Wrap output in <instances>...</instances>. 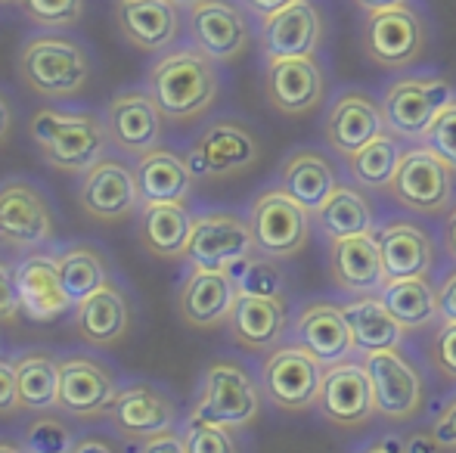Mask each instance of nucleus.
<instances>
[{"label": "nucleus", "mask_w": 456, "mask_h": 453, "mask_svg": "<svg viewBox=\"0 0 456 453\" xmlns=\"http://www.w3.org/2000/svg\"><path fill=\"white\" fill-rule=\"evenodd\" d=\"M265 97L286 118L317 112L326 97V72L317 56H289L265 62Z\"/></svg>", "instance_id": "nucleus-17"}, {"label": "nucleus", "mask_w": 456, "mask_h": 453, "mask_svg": "<svg viewBox=\"0 0 456 453\" xmlns=\"http://www.w3.org/2000/svg\"><path fill=\"white\" fill-rule=\"evenodd\" d=\"M72 453H118V448H115L109 438H102V435H85V438H78L75 441V448Z\"/></svg>", "instance_id": "nucleus-52"}, {"label": "nucleus", "mask_w": 456, "mask_h": 453, "mask_svg": "<svg viewBox=\"0 0 456 453\" xmlns=\"http://www.w3.org/2000/svg\"><path fill=\"white\" fill-rule=\"evenodd\" d=\"M230 279H233L240 295H255V298H282L286 302V277L280 271V261L267 258L261 252H252L248 258L236 261L227 267Z\"/></svg>", "instance_id": "nucleus-40"}, {"label": "nucleus", "mask_w": 456, "mask_h": 453, "mask_svg": "<svg viewBox=\"0 0 456 453\" xmlns=\"http://www.w3.org/2000/svg\"><path fill=\"white\" fill-rule=\"evenodd\" d=\"M255 252V236L248 218L236 212H202L192 214V233L186 246V264L205 271H227L230 264Z\"/></svg>", "instance_id": "nucleus-16"}, {"label": "nucleus", "mask_w": 456, "mask_h": 453, "mask_svg": "<svg viewBox=\"0 0 456 453\" xmlns=\"http://www.w3.org/2000/svg\"><path fill=\"white\" fill-rule=\"evenodd\" d=\"M385 308L395 314L407 333L413 329H426L438 317V289L428 283V277H401L388 279L379 292Z\"/></svg>", "instance_id": "nucleus-37"}, {"label": "nucleus", "mask_w": 456, "mask_h": 453, "mask_svg": "<svg viewBox=\"0 0 456 453\" xmlns=\"http://www.w3.org/2000/svg\"><path fill=\"white\" fill-rule=\"evenodd\" d=\"M53 236V208L37 183L25 177L0 183V246L28 255L50 246Z\"/></svg>", "instance_id": "nucleus-13"}, {"label": "nucleus", "mask_w": 456, "mask_h": 453, "mask_svg": "<svg viewBox=\"0 0 456 453\" xmlns=\"http://www.w3.org/2000/svg\"><path fill=\"white\" fill-rule=\"evenodd\" d=\"M258 133L240 118L208 121L186 150V165L196 181H224V177L246 174L258 165Z\"/></svg>", "instance_id": "nucleus-6"}, {"label": "nucleus", "mask_w": 456, "mask_h": 453, "mask_svg": "<svg viewBox=\"0 0 456 453\" xmlns=\"http://www.w3.org/2000/svg\"><path fill=\"white\" fill-rule=\"evenodd\" d=\"M447 252H451V258H456V206L447 218Z\"/></svg>", "instance_id": "nucleus-56"}, {"label": "nucleus", "mask_w": 456, "mask_h": 453, "mask_svg": "<svg viewBox=\"0 0 456 453\" xmlns=\"http://www.w3.org/2000/svg\"><path fill=\"white\" fill-rule=\"evenodd\" d=\"M326 363H320L301 344H280L261 363V392L286 413H305L317 407Z\"/></svg>", "instance_id": "nucleus-12"}, {"label": "nucleus", "mask_w": 456, "mask_h": 453, "mask_svg": "<svg viewBox=\"0 0 456 453\" xmlns=\"http://www.w3.org/2000/svg\"><path fill=\"white\" fill-rule=\"evenodd\" d=\"M330 277L348 295H379L388 283L376 233L330 239Z\"/></svg>", "instance_id": "nucleus-27"}, {"label": "nucleus", "mask_w": 456, "mask_h": 453, "mask_svg": "<svg viewBox=\"0 0 456 453\" xmlns=\"http://www.w3.org/2000/svg\"><path fill=\"white\" fill-rule=\"evenodd\" d=\"M438 317L441 320H456V271L444 277L438 286Z\"/></svg>", "instance_id": "nucleus-50"}, {"label": "nucleus", "mask_w": 456, "mask_h": 453, "mask_svg": "<svg viewBox=\"0 0 456 453\" xmlns=\"http://www.w3.org/2000/svg\"><path fill=\"white\" fill-rule=\"evenodd\" d=\"M441 444L435 438V432H413V435L403 441V453H438Z\"/></svg>", "instance_id": "nucleus-51"}, {"label": "nucleus", "mask_w": 456, "mask_h": 453, "mask_svg": "<svg viewBox=\"0 0 456 453\" xmlns=\"http://www.w3.org/2000/svg\"><path fill=\"white\" fill-rule=\"evenodd\" d=\"M240 4L248 10V16H255L261 22V19L271 16V12H276L280 6H286L289 0H240Z\"/></svg>", "instance_id": "nucleus-54"}, {"label": "nucleus", "mask_w": 456, "mask_h": 453, "mask_svg": "<svg viewBox=\"0 0 456 453\" xmlns=\"http://www.w3.org/2000/svg\"><path fill=\"white\" fill-rule=\"evenodd\" d=\"M16 292L22 314L37 323H53L75 308V302L62 289L56 255L44 248L16 261Z\"/></svg>", "instance_id": "nucleus-24"}, {"label": "nucleus", "mask_w": 456, "mask_h": 453, "mask_svg": "<svg viewBox=\"0 0 456 453\" xmlns=\"http://www.w3.org/2000/svg\"><path fill=\"white\" fill-rule=\"evenodd\" d=\"M175 4H181V6H183V10H186V6H192V4H199V0H175Z\"/></svg>", "instance_id": "nucleus-59"}, {"label": "nucleus", "mask_w": 456, "mask_h": 453, "mask_svg": "<svg viewBox=\"0 0 456 453\" xmlns=\"http://www.w3.org/2000/svg\"><path fill=\"white\" fill-rule=\"evenodd\" d=\"M357 4L363 12H372V10H385V6H397V4H407V0H351Z\"/></svg>", "instance_id": "nucleus-55"}, {"label": "nucleus", "mask_w": 456, "mask_h": 453, "mask_svg": "<svg viewBox=\"0 0 456 453\" xmlns=\"http://www.w3.org/2000/svg\"><path fill=\"white\" fill-rule=\"evenodd\" d=\"M314 218L326 233V239L376 233V212H372L370 199L351 183H338L330 193V199L314 212Z\"/></svg>", "instance_id": "nucleus-36"}, {"label": "nucleus", "mask_w": 456, "mask_h": 453, "mask_svg": "<svg viewBox=\"0 0 456 453\" xmlns=\"http://www.w3.org/2000/svg\"><path fill=\"white\" fill-rule=\"evenodd\" d=\"M16 6L41 31H66L85 19L87 0H16Z\"/></svg>", "instance_id": "nucleus-42"}, {"label": "nucleus", "mask_w": 456, "mask_h": 453, "mask_svg": "<svg viewBox=\"0 0 456 453\" xmlns=\"http://www.w3.org/2000/svg\"><path fill=\"white\" fill-rule=\"evenodd\" d=\"M0 4H16V0H0Z\"/></svg>", "instance_id": "nucleus-60"}, {"label": "nucleus", "mask_w": 456, "mask_h": 453, "mask_svg": "<svg viewBox=\"0 0 456 453\" xmlns=\"http://www.w3.org/2000/svg\"><path fill=\"white\" fill-rule=\"evenodd\" d=\"M140 181V196L143 202H186L192 193V177L186 156L168 150V146H156V150L143 152L134 162Z\"/></svg>", "instance_id": "nucleus-33"}, {"label": "nucleus", "mask_w": 456, "mask_h": 453, "mask_svg": "<svg viewBox=\"0 0 456 453\" xmlns=\"http://www.w3.org/2000/svg\"><path fill=\"white\" fill-rule=\"evenodd\" d=\"M366 453H403V444L397 448L395 441H382V444H376V448H370Z\"/></svg>", "instance_id": "nucleus-57"}, {"label": "nucleus", "mask_w": 456, "mask_h": 453, "mask_svg": "<svg viewBox=\"0 0 456 453\" xmlns=\"http://www.w3.org/2000/svg\"><path fill=\"white\" fill-rule=\"evenodd\" d=\"M183 25L190 47L217 66L240 60L252 44V19L240 0H199L183 10Z\"/></svg>", "instance_id": "nucleus-9"}, {"label": "nucleus", "mask_w": 456, "mask_h": 453, "mask_svg": "<svg viewBox=\"0 0 456 453\" xmlns=\"http://www.w3.org/2000/svg\"><path fill=\"white\" fill-rule=\"evenodd\" d=\"M428 360L444 379L456 382V320H441L428 342Z\"/></svg>", "instance_id": "nucleus-45"}, {"label": "nucleus", "mask_w": 456, "mask_h": 453, "mask_svg": "<svg viewBox=\"0 0 456 453\" xmlns=\"http://www.w3.org/2000/svg\"><path fill=\"white\" fill-rule=\"evenodd\" d=\"M453 100V87L441 75H401L388 81L379 97L385 131L401 140H422L438 112Z\"/></svg>", "instance_id": "nucleus-7"}, {"label": "nucleus", "mask_w": 456, "mask_h": 453, "mask_svg": "<svg viewBox=\"0 0 456 453\" xmlns=\"http://www.w3.org/2000/svg\"><path fill=\"white\" fill-rule=\"evenodd\" d=\"M118 379L112 367L94 354L60 357V410L75 419H100L109 413Z\"/></svg>", "instance_id": "nucleus-19"}, {"label": "nucleus", "mask_w": 456, "mask_h": 453, "mask_svg": "<svg viewBox=\"0 0 456 453\" xmlns=\"http://www.w3.org/2000/svg\"><path fill=\"white\" fill-rule=\"evenodd\" d=\"M426 19L410 4L385 6V10H372L363 16L361 50L372 66L388 69V72H403L426 56Z\"/></svg>", "instance_id": "nucleus-4"}, {"label": "nucleus", "mask_w": 456, "mask_h": 453, "mask_svg": "<svg viewBox=\"0 0 456 453\" xmlns=\"http://www.w3.org/2000/svg\"><path fill=\"white\" fill-rule=\"evenodd\" d=\"M53 255H56V267H60L62 289H66V295L72 298L75 304L100 289L102 283L112 279V273H109V258L94 242H69V246L56 248Z\"/></svg>", "instance_id": "nucleus-38"}, {"label": "nucleus", "mask_w": 456, "mask_h": 453, "mask_svg": "<svg viewBox=\"0 0 456 453\" xmlns=\"http://www.w3.org/2000/svg\"><path fill=\"white\" fill-rule=\"evenodd\" d=\"M192 233V214L186 202H143L137 212V236L140 246L162 261L186 258Z\"/></svg>", "instance_id": "nucleus-30"}, {"label": "nucleus", "mask_w": 456, "mask_h": 453, "mask_svg": "<svg viewBox=\"0 0 456 453\" xmlns=\"http://www.w3.org/2000/svg\"><path fill=\"white\" fill-rule=\"evenodd\" d=\"M75 432L66 419L50 413H35L28 425L22 429V450L25 453H72L75 448Z\"/></svg>", "instance_id": "nucleus-41"}, {"label": "nucleus", "mask_w": 456, "mask_h": 453, "mask_svg": "<svg viewBox=\"0 0 456 453\" xmlns=\"http://www.w3.org/2000/svg\"><path fill=\"white\" fill-rule=\"evenodd\" d=\"M118 35L143 53L175 50L183 28V6L175 0H115Z\"/></svg>", "instance_id": "nucleus-20"}, {"label": "nucleus", "mask_w": 456, "mask_h": 453, "mask_svg": "<svg viewBox=\"0 0 456 453\" xmlns=\"http://www.w3.org/2000/svg\"><path fill=\"white\" fill-rule=\"evenodd\" d=\"M317 407L338 429H361L370 423L376 417V400H372L370 373L363 363L342 360L326 367Z\"/></svg>", "instance_id": "nucleus-23"}, {"label": "nucleus", "mask_w": 456, "mask_h": 453, "mask_svg": "<svg viewBox=\"0 0 456 453\" xmlns=\"http://www.w3.org/2000/svg\"><path fill=\"white\" fill-rule=\"evenodd\" d=\"M0 453H25V450H22V444L6 441V438H0Z\"/></svg>", "instance_id": "nucleus-58"}, {"label": "nucleus", "mask_w": 456, "mask_h": 453, "mask_svg": "<svg viewBox=\"0 0 456 453\" xmlns=\"http://www.w3.org/2000/svg\"><path fill=\"white\" fill-rule=\"evenodd\" d=\"M388 279L428 277L435 267V242L426 227L413 221H388L376 230Z\"/></svg>", "instance_id": "nucleus-31"}, {"label": "nucleus", "mask_w": 456, "mask_h": 453, "mask_svg": "<svg viewBox=\"0 0 456 453\" xmlns=\"http://www.w3.org/2000/svg\"><path fill=\"white\" fill-rule=\"evenodd\" d=\"M102 121H106L109 146H115L121 156L140 158L143 152L162 146L165 115L146 87H121L109 100Z\"/></svg>", "instance_id": "nucleus-14"}, {"label": "nucleus", "mask_w": 456, "mask_h": 453, "mask_svg": "<svg viewBox=\"0 0 456 453\" xmlns=\"http://www.w3.org/2000/svg\"><path fill=\"white\" fill-rule=\"evenodd\" d=\"M453 187L456 171L451 165L435 156L428 146H413V150H403L388 193L416 214H444L453 206Z\"/></svg>", "instance_id": "nucleus-10"}, {"label": "nucleus", "mask_w": 456, "mask_h": 453, "mask_svg": "<svg viewBox=\"0 0 456 453\" xmlns=\"http://www.w3.org/2000/svg\"><path fill=\"white\" fill-rule=\"evenodd\" d=\"M19 314H22V304L16 292V264L0 255V323H16Z\"/></svg>", "instance_id": "nucleus-46"}, {"label": "nucleus", "mask_w": 456, "mask_h": 453, "mask_svg": "<svg viewBox=\"0 0 456 453\" xmlns=\"http://www.w3.org/2000/svg\"><path fill=\"white\" fill-rule=\"evenodd\" d=\"M422 146H428L435 156H441L456 171V97L438 112V118L422 133Z\"/></svg>", "instance_id": "nucleus-44"}, {"label": "nucleus", "mask_w": 456, "mask_h": 453, "mask_svg": "<svg viewBox=\"0 0 456 453\" xmlns=\"http://www.w3.org/2000/svg\"><path fill=\"white\" fill-rule=\"evenodd\" d=\"M19 410H22V404H19L16 367H12V360H0V417H12Z\"/></svg>", "instance_id": "nucleus-47"}, {"label": "nucleus", "mask_w": 456, "mask_h": 453, "mask_svg": "<svg viewBox=\"0 0 456 453\" xmlns=\"http://www.w3.org/2000/svg\"><path fill=\"white\" fill-rule=\"evenodd\" d=\"M363 367L370 373L376 413L388 423H407L426 404V385L416 367L401 351H370L363 354Z\"/></svg>", "instance_id": "nucleus-15"}, {"label": "nucleus", "mask_w": 456, "mask_h": 453, "mask_svg": "<svg viewBox=\"0 0 456 453\" xmlns=\"http://www.w3.org/2000/svg\"><path fill=\"white\" fill-rule=\"evenodd\" d=\"M236 298H240V292H236L227 271L190 267L181 289H177V314L190 329L208 333V329L227 327Z\"/></svg>", "instance_id": "nucleus-22"}, {"label": "nucleus", "mask_w": 456, "mask_h": 453, "mask_svg": "<svg viewBox=\"0 0 456 453\" xmlns=\"http://www.w3.org/2000/svg\"><path fill=\"white\" fill-rule=\"evenodd\" d=\"M261 382L252 379L246 367L233 360L208 363L202 376V388L190 410V419L215 423L224 429H246L261 413Z\"/></svg>", "instance_id": "nucleus-5"}, {"label": "nucleus", "mask_w": 456, "mask_h": 453, "mask_svg": "<svg viewBox=\"0 0 456 453\" xmlns=\"http://www.w3.org/2000/svg\"><path fill=\"white\" fill-rule=\"evenodd\" d=\"M326 37V19L314 0H289L258 22V44L265 60L317 56Z\"/></svg>", "instance_id": "nucleus-18"}, {"label": "nucleus", "mask_w": 456, "mask_h": 453, "mask_svg": "<svg viewBox=\"0 0 456 453\" xmlns=\"http://www.w3.org/2000/svg\"><path fill=\"white\" fill-rule=\"evenodd\" d=\"M280 187L314 214L330 199L332 190L338 187V177H336V168H332L330 156L305 146V150H292L282 158Z\"/></svg>", "instance_id": "nucleus-32"}, {"label": "nucleus", "mask_w": 456, "mask_h": 453, "mask_svg": "<svg viewBox=\"0 0 456 453\" xmlns=\"http://www.w3.org/2000/svg\"><path fill=\"white\" fill-rule=\"evenodd\" d=\"M432 432H435V438H438L441 448L456 450V398H451L444 407H441V413L432 423Z\"/></svg>", "instance_id": "nucleus-48"}, {"label": "nucleus", "mask_w": 456, "mask_h": 453, "mask_svg": "<svg viewBox=\"0 0 456 453\" xmlns=\"http://www.w3.org/2000/svg\"><path fill=\"white\" fill-rule=\"evenodd\" d=\"M311 218L301 202H295L282 187L261 190L248 206V227L255 236V252L286 261L305 252L311 239Z\"/></svg>", "instance_id": "nucleus-8"}, {"label": "nucleus", "mask_w": 456, "mask_h": 453, "mask_svg": "<svg viewBox=\"0 0 456 453\" xmlns=\"http://www.w3.org/2000/svg\"><path fill=\"white\" fill-rule=\"evenodd\" d=\"M401 156H403L401 137L385 131L348 158V174L354 177V183L363 190H388Z\"/></svg>", "instance_id": "nucleus-39"}, {"label": "nucleus", "mask_w": 456, "mask_h": 453, "mask_svg": "<svg viewBox=\"0 0 456 453\" xmlns=\"http://www.w3.org/2000/svg\"><path fill=\"white\" fill-rule=\"evenodd\" d=\"M183 441L190 453H240L230 429L215 423H202V419H186Z\"/></svg>", "instance_id": "nucleus-43"}, {"label": "nucleus", "mask_w": 456, "mask_h": 453, "mask_svg": "<svg viewBox=\"0 0 456 453\" xmlns=\"http://www.w3.org/2000/svg\"><path fill=\"white\" fill-rule=\"evenodd\" d=\"M342 317L351 329L354 348L370 354V351H401L407 329L395 320L385 302L379 295H354L342 304Z\"/></svg>", "instance_id": "nucleus-34"}, {"label": "nucleus", "mask_w": 456, "mask_h": 453, "mask_svg": "<svg viewBox=\"0 0 456 453\" xmlns=\"http://www.w3.org/2000/svg\"><path fill=\"white\" fill-rule=\"evenodd\" d=\"M12 118H16V112H12V100H10V93L0 87V146L10 140V133H12Z\"/></svg>", "instance_id": "nucleus-53"}, {"label": "nucleus", "mask_w": 456, "mask_h": 453, "mask_svg": "<svg viewBox=\"0 0 456 453\" xmlns=\"http://www.w3.org/2000/svg\"><path fill=\"white\" fill-rule=\"evenodd\" d=\"M292 333L301 348L311 351L326 367L348 360L354 354V339H351V329L342 317V304H330V302L305 304L298 311V317H295Z\"/></svg>", "instance_id": "nucleus-28"}, {"label": "nucleus", "mask_w": 456, "mask_h": 453, "mask_svg": "<svg viewBox=\"0 0 456 453\" xmlns=\"http://www.w3.org/2000/svg\"><path fill=\"white\" fill-rule=\"evenodd\" d=\"M106 417L112 419L118 435L140 438V441L177 429L175 398L168 392H162V388H156L152 382H127V385H121Z\"/></svg>", "instance_id": "nucleus-21"}, {"label": "nucleus", "mask_w": 456, "mask_h": 453, "mask_svg": "<svg viewBox=\"0 0 456 453\" xmlns=\"http://www.w3.org/2000/svg\"><path fill=\"white\" fill-rule=\"evenodd\" d=\"M379 133H385V118L376 97H370L366 91H345L332 100L323 121V137L330 150L351 158L357 150L372 143Z\"/></svg>", "instance_id": "nucleus-26"}, {"label": "nucleus", "mask_w": 456, "mask_h": 453, "mask_svg": "<svg viewBox=\"0 0 456 453\" xmlns=\"http://www.w3.org/2000/svg\"><path fill=\"white\" fill-rule=\"evenodd\" d=\"M134 320L131 298L115 279L102 283L100 289L81 298L72 308V329L91 348H112L127 336Z\"/></svg>", "instance_id": "nucleus-25"}, {"label": "nucleus", "mask_w": 456, "mask_h": 453, "mask_svg": "<svg viewBox=\"0 0 456 453\" xmlns=\"http://www.w3.org/2000/svg\"><path fill=\"white\" fill-rule=\"evenodd\" d=\"M286 327L289 320L282 298L240 295L233 304V314L227 320L230 339L248 354H271L273 348H280Z\"/></svg>", "instance_id": "nucleus-29"}, {"label": "nucleus", "mask_w": 456, "mask_h": 453, "mask_svg": "<svg viewBox=\"0 0 456 453\" xmlns=\"http://www.w3.org/2000/svg\"><path fill=\"white\" fill-rule=\"evenodd\" d=\"M146 91L159 103L165 121H196L221 97V72L217 62L196 47H175L152 60Z\"/></svg>", "instance_id": "nucleus-1"}, {"label": "nucleus", "mask_w": 456, "mask_h": 453, "mask_svg": "<svg viewBox=\"0 0 456 453\" xmlns=\"http://www.w3.org/2000/svg\"><path fill=\"white\" fill-rule=\"evenodd\" d=\"M19 385V404L28 413L60 410V357L31 348L12 360Z\"/></svg>", "instance_id": "nucleus-35"}, {"label": "nucleus", "mask_w": 456, "mask_h": 453, "mask_svg": "<svg viewBox=\"0 0 456 453\" xmlns=\"http://www.w3.org/2000/svg\"><path fill=\"white\" fill-rule=\"evenodd\" d=\"M28 133L44 165L62 174H85L96 158L106 156L109 146L106 121L94 109L44 106L31 115Z\"/></svg>", "instance_id": "nucleus-3"}, {"label": "nucleus", "mask_w": 456, "mask_h": 453, "mask_svg": "<svg viewBox=\"0 0 456 453\" xmlns=\"http://www.w3.org/2000/svg\"><path fill=\"white\" fill-rule=\"evenodd\" d=\"M78 206L100 224H118L143 208L137 168L121 156H102L78 181Z\"/></svg>", "instance_id": "nucleus-11"}, {"label": "nucleus", "mask_w": 456, "mask_h": 453, "mask_svg": "<svg viewBox=\"0 0 456 453\" xmlns=\"http://www.w3.org/2000/svg\"><path fill=\"white\" fill-rule=\"evenodd\" d=\"M16 72L31 93L44 100H75L94 75L91 50L66 31H35L22 41Z\"/></svg>", "instance_id": "nucleus-2"}, {"label": "nucleus", "mask_w": 456, "mask_h": 453, "mask_svg": "<svg viewBox=\"0 0 456 453\" xmlns=\"http://www.w3.org/2000/svg\"><path fill=\"white\" fill-rule=\"evenodd\" d=\"M137 453H190V450H186L183 432L171 429V432H162V435H156V438L140 441Z\"/></svg>", "instance_id": "nucleus-49"}]
</instances>
